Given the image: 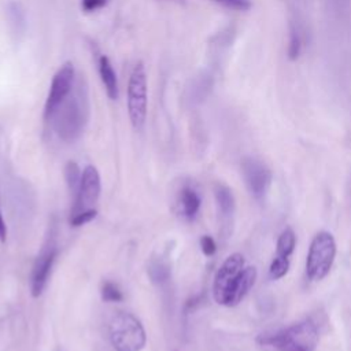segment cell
<instances>
[{
  "mask_svg": "<svg viewBox=\"0 0 351 351\" xmlns=\"http://www.w3.org/2000/svg\"><path fill=\"white\" fill-rule=\"evenodd\" d=\"M149 276L154 281H165L169 277V267L160 262L154 263L149 269Z\"/></svg>",
  "mask_w": 351,
  "mask_h": 351,
  "instance_id": "21",
  "label": "cell"
},
{
  "mask_svg": "<svg viewBox=\"0 0 351 351\" xmlns=\"http://www.w3.org/2000/svg\"><path fill=\"white\" fill-rule=\"evenodd\" d=\"M303 48V29L296 19H291L289 22V45H288V56L289 59H296Z\"/></svg>",
  "mask_w": 351,
  "mask_h": 351,
  "instance_id": "14",
  "label": "cell"
},
{
  "mask_svg": "<svg viewBox=\"0 0 351 351\" xmlns=\"http://www.w3.org/2000/svg\"><path fill=\"white\" fill-rule=\"evenodd\" d=\"M5 240H7V225L4 222L1 208H0V241L5 243Z\"/></svg>",
  "mask_w": 351,
  "mask_h": 351,
  "instance_id": "25",
  "label": "cell"
},
{
  "mask_svg": "<svg viewBox=\"0 0 351 351\" xmlns=\"http://www.w3.org/2000/svg\"><path fill=\"white\" fill-rule=\"evenodd\" d=\"M73 81H74V67L70 62H67L63 66H60V69L55 73L52 78L51 89L44 107V117L47 119L52 117L58 106L70 95V90L73 88Z\"/></svg>",
  "mask_w": 351,
  "mask_h": 351,
  "instance_id": "7",
  "label": "cell"
},
{
  "mask_svg": "<svg viewBox=\"0 0 351 351\" xmlns=\"http://www.w3.org/2000/svg\"><path fill=\"white\" fill-rule=\"evenodd\" d=\"M101 299L104 302H121L122 300V292L119 291L118 285L114 282L106 281L101 287Z\"/></svg>",
  "mask_w": 351,
  "mask_h": 351,
  "instance_id": "18",
  "label": "cell"
},
{
  "mask_svg": "<svg viewBox=\"0 0 351 351\" xmlns=\"http://www.w3.org/2000/svg\"><path fill=\"white\" fill-rule=\"evenodd\" d=\"M177 1H180V0H177Z\"/></svg>",
  "mask_w": 351,
  "mask_h": 351,
  "instance_id": "26",
  "label": "cell"
},
{
  "mask_svg": "<svg viewBox=\"0 0 351 351\" xmlns=\"http://www.w3.org/2000/svg\"><path fill=\"white\" fill-rule=\"evenodd\" d=\"M350 1H351V0H329V4H330L332 11H333L337 16H344V15L348 14Z\"/></svg>",
  "mask_w": 351,
  "mask_h": 351,
  "instance_id": "22",
  "label": "cell"
},
{
  "mask_svg": "<svg viewBox=\"0 0 351 351\" xmlns=\"http://www.w3.org/2000/svg\"><path fill=\"white\" fill-rule=\"evenodd\" d=\"M96 214H97V211L95 208H88V210L80 211L77 214H73V217L70 218V225L71 226H81L84 223H88L96 217Z\"/></svg>",
  "mask_w": 351,
  "mask_h": 351,
  "instance_id": "19",
  "label": "cell"
},
{
  "mask_svg": "<svg viewBox=\"0 0 351 351\" xmlns=\"http://www.w3.org/2000/svg\"><path fill=\"white\" fill-rule=\"evenodd\" d=\"M317 340L318 329L311 318H306L259 337L262 346L276 351H314Z\"/></svg>",
  "mask_w": 351,
  "mask_h": 351,
  "instance_id": "2",
  "label": "cell"
},
{
  "mask_svg": "<svg viewBox=\"0 0 351 351\" xmlns=\"http://www.w3.org/2000/svg\"><path fill=\"white\" fill-rule=\"evenodd\" d=\"M99 73L101 82L104 84L106 92L110 99H117L118 97V81H117V74L110 63V60L103 55L99 59Z\"/></svg>",
  "mask_w": 351,
  "mask_h": 351,
  "instance_id": "11",
  "label": "cell"
},
{
  "mask_svg": "<svg viewBox=\"0 0 351 351\" xmlns=\"http://www.w3.org/2000/svg\"><path fill=\"white\" fill-rule=\"evenodd\" d=\"M288 269H289V259L276 256V258L271 261V263H270L269 276H270L271 278H274V280L281 278V277H284V276L288 273Z\"/></svg>",
  "mask_w": 351,
  "mask_h": 351,
  "instance_id": "17",
  "label": "cell"
},
{
  "mask_svg": "<svg viewBox=\"0 0 351 351\" xmlns=\"http://www.w3.org/2000/svg\"><path fill=\"white\" fill-rule=\"evenodd\" d=\"M128 111L132 125L143 128L147 115V74L143 63H137L128 85Z\"/></svg>",
  "mask_w": 351,
  "mask_h": 351,
  "instance_id": "6",
  "label": "cell"
},
{
  "mask_svg": "<svg viewBox=\"0 0 351 351\" xmlns=\"http://www.w3.org/2000/svg\"><path fill=\"white\" fill-rule=\"evenodd\" d=\"M256 276V269L245 266L241 254L229 255L215 273L213 282L214 300L228 307L239 304L254 287Z\"/></svg>",
  "mask_w": 351,
  "mask_h": 351,
  "instance_id": "1",
  "label": "cell"
},
{
  "mask_svg": "<svg viewBox=\"0 0 351 351\" xmlns=\"http://www.w3.org/2000/svg\"><path fill=\"white\" fill-rule=\"evenodd\" d=\"M106 3H107V0H82L81 4L86 12H90V11H95L100 7H103Z\"/></svg>",
  "mask_w": 351,
  "mask_h": 351,
  "instance_id": "24",
  "label": "cell"
},
{
  "mask_svg": "<svg viewBox=\"0 0 351 351\" xmlns=\"http://www.w3.org/2000/svg\"><path fill=\"white\" fill-rule=\"evenodd\" d=\"M86 100L81 93L69 95L55 110L52 117V125L56 134L67 143L77 140L86 122Z\"/></svg>",
  "mask_w": 351,
  "mask_h": 351,
  "instance_id": "3",
  "label": "cell"
},
{
  "mask_svg": "<svg viewBox=\"0 0 351 351\" xmlns=\"http://www.w3.org/2000/svg\"><path fill=\"white\" fill-rule=\"evenodd\" d=\"M218 208L223 217H230L234 211V197L232 191L222 184H217L214 189Z\"/></svg>",
  "mask_w": 351,
  "mask_h": 351,
  "instance_id": "13",
  "label": "cell"
},
{
  "mask_svg": "<svg viewBox=\"0 0 351 351\" xmlns=\"http://www.w3.org/2000/svg\"><path fill=\"white\" fill-rule=\"evenodd\" d=\"M295 245H296V236L291 228H287L278 236L276 256L289 259V256L292 255V252L295 250Z\"/></svg>",
  "mask_w": 351,
  "mask_h": 351,
  "instance_id": "15",
  "label": "cell"
},
{
  "mask_svg": "<svg viewBox=\"0 0 351 351\" xmlns=\"http://www.w3.org/2000/svg\"><path fill=\"white\" fill-rule=\"evenodd\" d=\"M100 196V176L95 166H86L81 174V182L75 195L73 214L92 208Z\"/></svg>",
  "mask_w": 351,
  "mask_h": 351,
  "instance_id": "9",
  "label": "cell"
},
{
  "mask_svg": "<svg viewBox=\"0 0 351 351\" xmlns=\"http://www.w3.org/2000/svg\"><path fill=\"white\" fill-rule=\"evenodd\" d=\"M336 256V241L329 232H319L310 243L306 274L311 281H319L328 276Z\"/></svg>",
  "mask_w": 351,
  "mask_h": 351,
  "instance_id": "5",
  "label": "cell"
},
{
  "mask_svg": "<svg viewBox=\"0 0 351 351\" xmlns=\"http://www.w3.org/2000/svg\"><path fill=\"white\" fill-rule=\"evenodd\" d=\"M241 171L251 195L262 199L271 184L270 169L256 158H245L241 163Z\"/></svg>",
  "mask_w": 351,
  "mask_h": 351,
  "instance_id": "8",
  "label": "cell"
},
{
  "mask_svg": "<svg viewBox=\"0 0 351 351\" xmlns=\"http://www.w3.org/2000/svg\"><path fill=\"white\" fill-rule=\"evenodd\" d=\"M56 254H58L56 247L51 244L49 247H45L37 256L33 266V273H32V295L34 298L43 293L47 285L48 277L51 274V269L56 259Z\"/></svg>",
  "mask_w": 351,
  "mask_h": 351,
  "instance_id": "10",
  "label": "cell"
},
{
  "mask_svg": "<svg viewBox=\"0 0 351 351\" xmlns=\"http://www.w3.org/2000/svg\"><path fill=\"white\" fill-rule=\"evenodd\" d=\"M226 8L230 10H237V11H247L251 8V1L250 0H213Z\"/></svg>",
  "mask_w": 351,
  "mask_h": 351,
  "instance_id": "20",
  "label": "cell"
},
{
  "mask_svg": "<svg viewBox=\"0 0 351 351\" xmlns=\"http://www.w3.org/2000/svg\"><path fill=\"white\" fill-rule=\"evenodd\" d=\"M81 171H80V167L77 166V163L74 162H69L66 165V169H64V177H66V181H67V185L70 188L71 192H74L77 195L78 192V188H80V182H81Z\"/></svg>",
  "mask_w": 351,
  "mask_h": 351,
  "instance_id": "16",
  "label": "cell"
},
{
  "mask_svg": "<svg viewBox=\"0 0 351 351\" xmlns=\"http://www.w3.org/2000/svg\"><path fill=\"white\" fill-rule=\"evenodd\" d=\"M181 207H182V214L185 215V218L188 219H193L196 217V214L199 213L200 208V196L197 195V192L191 188V186H185L181 191Z\"/></svg>",
  "mask_w": 351,
  "mask_h": 351,
  "instance_id": "12",
  "label": "cell"
},
{
  "mask_svg": "<svg viewBox=\"0 0 351 351\" xmlns=\"http://www.w3.org/2000/svg\"><path fill=\"white\" fill-rule=\"evenodd\" d=\"M108 330L115 351H141L145 346V330L132 313H117L110 321Z\"/></svg>",
  "mask_w": 351,
  "mask_h": 351,
  "instance_id": "4",
  "label": "cell"
},
{
  "mask_svg": "<svg viewBox=\"0 0 351 351\" xmlns=\"http://www.w3.org/2000/svg\"><path fill=\"white\" fill-rule=\"evenodd\" d=\"M200 247H202L203 254L207 255V256L214 255L215 251H217V244H215V241L211 236H203L200 239Z\"/></svg>",
  "mask_w": 351,
  "mask_h": 351,
  "instance_id": "23",
  "label": "cell"
}]
</instances>
